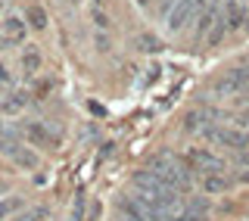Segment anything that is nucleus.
<instances>
[{
    "label": "nucleus",
    "instance_id": "1",
    "mask_svg": "<svg viewBox=\"0 0 249 221\" xmlns=\"http://www.w3.org/2000/svg\"><path fill=\"white\" fill-rule=\"evenodd\" d=\"M181 162L196 175V181L202 175H221V171H228V159H224L221 153H215L212 147H190V149H184Z\"/></svg>",
    "mask_w": 249,
    "mask_h": 221
},
{
    "label": "nucleus",
    "instance_id": "2",
    "mask_svg": "<svg viewBox=\"0 0 249 221\" xmlns=\"http://www.w3.org/2000/svg\"><path fill=\"white\" fill-rule=\"evenodd\" d=\"M202 6H206V0H178L175 10H171V13H168V19H165L168 31H171V35L184 31V28H187V25H190V22L199 16Z\"/></svg>",
    "mask_w": 249,
    "mask_h": 221
},
{
    "label": "nucleus",
    "instance_id": "3",
    "mask_svg": "<svg viewBox=\"0 0 249 221\" xmlns=\"http://www.w3.org/2000/svg\"><path fill=\"white\" fill-rule=\"evenodd\" d=\"M246 88H249V69L246 66H237V69H231V72H224L212 84V91L218 93V97H224V93H240Z\"/></svg>",
    "mask_w": 249,
    "mask_h": 221
},
{
    "label": "nucleus",
    "instance_id": "4",
    "mask_svg": "<svg viewBox=\"0 0 249 221\" xmlns=\"http://www.w3.org/2000/svg\"><path fill=\"white\" fill-rule=\"evenodd\" d=\"M196 184L206 196H218V193H231L237 187V181H233V171H221V175H202Z\"/></svg>",
    "mask_w": 249,
    "mask_h": 221
},
{
    "label": "nucleus",
    "instance_id": "5",
    "mask_svg": "<svg viewBox=\"0 0 249 221\" xmlns=\"http://www.w3.org/2000/svg\"><path fill=\"white\" fill-rule=\"evenodd\" d=\"M25 37H28V22H25V16H6L3 19V47H16V44H25Z\"/></svg>",
    "mask_w": 249,
    "mask_h": 221
},
{
    "label": "nucleus",
    "instance_id": "6",
    "mask_svg": "<svg viewBox=\"0 0 249 221\" xmlns=\"http://www.w3.org/2000/svg\"><path fill=\"white\" fill-rule=\"evenodd\" d=\"M218 0H206V6L199 10V16H196V25H193V41L196 44H202L206 41V35L212 31V25L218 22Z\"/></svg>",
    "mask_w": 249,
    "mask_h": 221
},
{
    "label": "nucleus",
    "instance_id": "7",
    "mask_svg": "<svg viewBox=\"0 0 249 221\" xmlns=\"http://www.w3.org/2000/svg\"><path fill=\"white\" fill-rule=\"evenodd\" d=\"M112 209H115V221H150V215H146V212L140 209L134 200H131V193L115 196Z\"/></svg>",
    "mask_w": 249,
    "mask_h": 221
},
{
    "label": "nucleus",
    "instance_id": "8",
    "mask_svg": "<svg viewBox=\"0 0 249 221\" xmlns=\"http://www.w3.org/2000/svg\"><path fill=\"white\" fill-rule=\"evenodd\" d=\"M19 131H22V137L31 140V147H47V144H53V140H56V134L47 128L44 122H25Z\"/></svg>",
    "mask_w": 249,
    "mask_h": 221
},
{
    "label": "nucleus",
    "instance_id": "9",
    "mask_svg": "<svg viewBox=\"0 0 249 221\" xmlns=\"http://www.w3.org/2000/svg\"><path fill=\"white\" fill-rule=\"evenodd\" d=\"M246 3L243 0H228V6H224V13H221V22L228 25V31H240L246 25Z\"/></svg>",
    "mask_w": 249,
    "mask_h": 221
},
{
    "label": "nucleus",
    "instance_id": "10",
    "mask_svg": "<svg viewBox=\"0 0 249 221\" xmlns=\"http://www.w3.org/2000/svg\"><path fill=\"white\" fill-rule=\"evenodd\" d=\"M212 200H209L206 193H190L184 196V212H190V215H199V218H209V212H212Z\"/></svg>",
    "mask_w": 249,
    "mask_h": 221
},
{
    "label": "nucleus",
    "instance_id": "11",
    "mask_svg": "<svg viewBox=\"0 0 249 221\" xmlns=\"http://www.w3.org/2000/svg\"><path fill=\"white\" fill-rule=\"evenodd\" d=\"M25 212V200L22 196H0V221H10Z\"/></svg>",
    "mask_w": 249,
    "mask_h": 221
},
{
    "label": "nucleus",
    "instance_id": "12",
    "mask_svg": "<svg viewBox=\"0 0 249 221\" xmlns=\"http://www.w3.org/2000/svg\"><path fill=\"white\" fill-rule=\"evenodd\" d=\"M25 22H28V28L44 31L47 22H50V16H47V10H44L41 3H28V6H25Z\"/></svg>",
    "mask_w": 249,
    "mask_h": 221
},
{
    "label": "nucleus",
    "instance_id": "13",
    "mask_svg": "<svg viewBox=\"0 0 249 221\" xmlns=\"http://www.w3.org/2000/svg\"><path fill=\"white\" fill-rule=\"evenodd\" d=\"M25 106H28V97H25V93H10V97L0 100V115H19Z\"/></svg>",
    "mask_w": 249,
    "mask_h": 221
},
{
    "label": "nucleus",
    "instance_id": "14",
    "mask_svg": "<svg viewBox=\"0 0 249 221\" xmlns=\"http://www.w3.org/2000/svg\"><path fill=\"white\" fill-rule=\"evenodd\" d=\"M224 37H228V25H224V22H221V16H218V22L212 25V31L206 35V41H202V44H206L209 50H212V47H218V44L224 41Z\"/></svg>",
    "mask_w": 249,
    "mask_h": 221
},
{
    "label": "nucleus",
    "instance_id": "15",
    "mask_svg": "<svg viewBox=\"0 0 249 221\" xmlns=\"http://www.w3.org/2000/svg\"><path fill=\"white\" fill-rule=\"evenodd\" d=\"M22 69H25L28 75H35L37 69H41V53H37L35 47H28V50L22 53Z\"/></svg>",
    "mask_w": 249,
    "mask_h": 221
},
{
    "label": "nucleus",
    "instance_id": "16",
    "mask_svg": "<svg viewBox=\"0 0 249 221\" xmlns=\"http://www.w3.org/2000/svg\"><path fill=\"white\" fill-rule=\"evenodd\" d=\"M22 221H50V209L47 206H31L22 212Z\"/></svg>",
    "mask_w": 249,
    "mask_h": 221
},
{
    "label": "nucleus",
    "instance_id": "17",
    "mask_svg": "<svg viewBox=\"0 0 249 221\" xmlns=\"http://www.w3.org/2000/svg\"><path fill=\"white\" fill-rule=\"evenodd\" d=\"M231 162L237 165V168H249V147L233 149V153H231Z\"/></svg>",
    "mask_w": 249,
    "mask_h": 221
},
{
    "label": "nucleus",
    "instance_id": "18",
    "mask_svg": "<svg viewBox=\"0 0 249 221\" xmlns=\"http://www.w3.org/2000/svg\"><path fill=\"white\" fill-rule=\"evenodd\" d=\"M84 209H88V200H84V196H78L75 206H72V221H84Z\"/></svg>",
    "mask_w": 249,
    "mask_h": 221
},
{
    "label": "nucleus",
    "instance_id": "19",
    "mask_svg": "<svg viewBox=\"0 0 249 221\" xmlns=\"http://www.w3.org/2000/svg\"><path fill=\"white\" fill-rule=\"evenodd\" d=\"M10 84H13V75H10V69L0 62V88H10Z\"/></svg>",
    "mask_w": 249,
    "mask_h": 221
},
{
    "label": "nucleus",
    "instance_id": "20",
    "mask_svg": "<svg viewBox=\"0 0 249 221\" xmlns=\"http://www.w3.org/2000/svg\"><path fill=\"white\" fill-rule=\"evenodd\" d=\"M233 181H237V187H246V184H249V168L233 171Z\"/></svg>",
    "mask_w": 249,
    "mask_h": 221
},
{
    "label": "nucleus",
    "instance_id": "21",
    "mask_svg": "<svg viewBox=\"0 0 249 221\" xmlns=\"http://www.w3.org/2000/svg\"><path fill=\"white\" fill-rule=\"evenodd\" d=\"M140 44H143V50H159V41H156V37H140Z\"/></svg>",
    "mask_w": 249,
    "mask_h": 221
},
{
    "label": "nucleus",
    "instance_id": "22",
    "mask_svg": "<svg viewBox=\"0 0 249 221\" xmlns=\"http://www.w3.org/2000/svg\"><path fill=\"white\" fill-rule=\"evenodd\" d=\"M50 91V81H37L35 84V93H37V100H44V93Z\"/></svg>",
    "mask_w": 249,
    "mask_h": 221
},
{
    "label": "nucleus",
    "instance_id": "23",
    "mask_svg": "<svg viewBox=\"0 0 249 221\" xmlns=\"http://www.w3.org/2000/svg\"><path fill=\"white\" fill-rule=\"evenodd\" d=\"M237 103H240V106H243V103H249V88H246V91H240V97H237Z\"/></svg>",
    "mask_w": 249,
    "mask_h": 221
},
{
    "label": "nucleus",
    "instance_id": "24",
    "mask_svg": "<svg viewBox=\"0 0 249 221\" xmlns=\"http://www.w3.org/2000/svg\"><path fill=\"white\" fill-rule=\"evenodd\" d=\"M187 215H190V212H187ZM190 221H206V218H199V215H190Z\"/></svg>",
    "mask_w": 249,
    "mask_h": 221
},
{
    "label": "nucleus",
    "instance_id": "25",
    "mask_svg": "<svg viewBox=\"0 0 249 221\" xmlns=\"http://www.w3.org/2000/svg\"><path fill=\"white\" fill-rule=\"evenodd\" d=\"M137 6H150V0H137Z\"/></svg>",
    "mask_w": 249,
    "mask_h": 221
},
{
    "label": "nucleus",
    "instance_id": "26",
    "mask_svg": "<svg viewBox=\"0 0 249 221\" xmlns=\"http://www.w3.org/2000/svg\"><path fill=\"white\" fill-rule=\"evenodd\" d=\"M243 28H246V31H249V13H246V25H243Z\"/></svg>",
    "mask_w": 249,
    "mask_h": 221
},
{
    "label": "nucleus",
    "instance_id": "27",
    "mask_svg": "<svg viewBox=\"0 0 249 221\" xmlns=\"http://www.w3.org/2000/svg\"><path fill=\"white\" fill-rule=\"evenodd\" d=\"M69 3H81V0H69Z\"/></svg>",
    "mask_w": 249,
    "mask_h": 221
},
{
    "label": "nucleus",
    "instance_id": "28",
    "mask_svg": "<svg viewBox=\"0 0 249 221\" xmlns=\"http://www.w3.org/2000/svg\"><path fill=\"white\" fill-rule=\"evenodd\" d=\"M0 193H3V187H0Z\"/></svg>",
    "mask_w": 249,
    "mask_h": 221
}]
</instances>
